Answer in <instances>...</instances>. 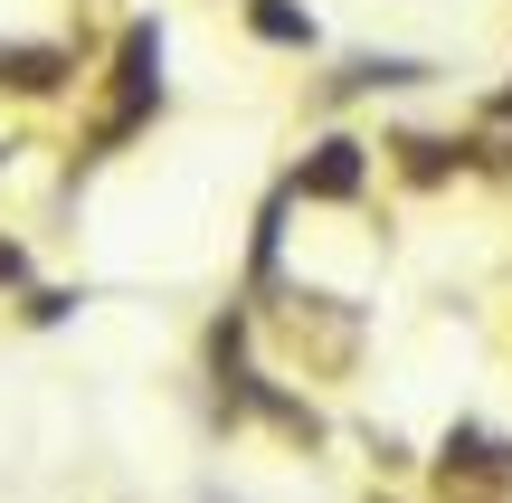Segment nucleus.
<instances>
[{
    "label": "nucleus",
    "mask_w": 512,
    "mask_h": 503,
    "mask_svg": "<svg viewBox=\"0 0 512 503\" xmlns=\"http://www.w3.org/2000/svg\"><path fill=\"white\" fill-rule=\"evenodd\" d=\"M294 190H304V200H361V190H370V143L323 133V143L294 162Z\"/></svg>",
    "instance_id": "f03ea898"
},
{
    "label": "nucleus",
    "mask_w": 512,
    "mask_h": 503,
    "mask_svg": "<svg viewBox=\"0 0 512 503\" xmlns=\"http://www.w3.org/2000/svg\"><path fill=\"white\" fill-rule=\"evenodd\" d=\"M437 494L446 503H512V437L456 418L446 447H437Z\"/></svg>",
    "instance_id": "f257e3e1"
},
{
    "label": "nucleus",
    "mask_w": 512,
    "mask_h": 503,
    "mask_svg": "<svg viewBox=\"0 0 512 503\" xmlns=\"http://www.w3.org/2000/svg\"><path fill=\"white\" fill-rule=\"evenodd\" d=\"M247 29L275 48H313V10H294V0H247Z\"/></svg>",
    "instance_id": "7ed1b4c3"
}]
</instances>
